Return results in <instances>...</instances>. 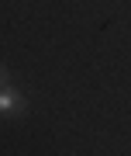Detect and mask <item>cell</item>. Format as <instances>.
I'll use <instances>...</instances> for the list:
<instances>
[{
    "instance_id": "1",
    "label": "cell",
    "mask_w": 131,
    "mask_h": 156,
    "mask_svg": "<svg viewBox=\"0 0 131 156\" xmlns=\"http://www.w3.org/2000/svg\"><path fill=\"white\" fill-rule=\"evenodd\" d=\"M7 108H17V94L14 90H4L0 94V111H7Z\"/></svg>"
}]
</instances>
